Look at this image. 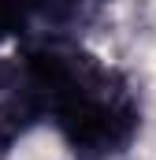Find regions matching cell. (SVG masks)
<instances>
[{
  "label": "cell",
  "mask_w": 156,
  "mask_h": 160,
  "mask_svg": "<svg viewBox=\"0 0 156 160\" xmlns=\"http://www.w3.org/2000/svg\"><path fill=\"white\" fill-rule=\"evenodd\" d=\"M22 56L41 86L45 123L75 160H112L134 145L141 101L123 71L71 41H37Z\"/></svg>",
  "instance_id": "obj_1"
},
{
  "label": "cell",
  "mask_w": 156,
  "mask_h": 160,
  "mask_svg": "<svg viewBox=\"0 0 156 160\" xmlns=\"http://www.w3.org/2000/svg\"><path fill=\"white\" fill-rule=\"evenodd\" d=\"M100 0H0V38L67 41Z\"/></svg>",
  "instance_id": "obj_2"
},
{
  "label": "cell",
  "mask_w": 156,
  "mask_h": 160,
  "mask_svg": "<svg viewBox=\"0 0 156 160\" xmlns=\"http://www.w3.org/2000/svg\"><path fill=\"white\" fill-rule=\"evenodd\" d=\"M37 123H45V101L26 56L19 52L11 60H0V160Z\"/></svg>",
  "instance_id": "obj_3"
}]
</instances>
